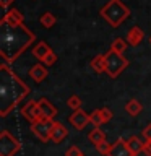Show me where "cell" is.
<instances>
[{
  "label": "cell",
  "instance_id": "7",
  "mask_svg": "<svg viewBox=\"0 0 151 156\" xmlns=\"http://www.w3.org/2000/svg\"><path fill=\"white\" fill-rule=\"evenodd\" d=\"M68 122H70L76 130H83L91 122V115H88L83 109H76V111H73V114L70 117H68Z\"/></svg>",
  "mask_w": 151,
  "mask_h": 156
},
{
  "label": "cell",
  "instance_id": "15",
  "mask_svg": "<svg viewBox=\"0 0 151 156\" xmlns=\"http://www.w3.org/2000/svg\"><path fill=\"white\" fill-rule=\"evenodd\" d=\"M51 51H52V49L47 46V42L39 41V44H36V46L33 47V55L36 57L39 62H42V60H44V57H46Z\"/></svg>",
  "mask_w": 151,
  "mask_h": 156
},
{
  "label": "cell",
  "instance_id": "18",
  "mask_svg": "<svg viewBox=\"0 0 151 156\" xmlns=\"http://www.w3.org/2000/svg\"><path fill=\"white\" fill-rule=\"evenodd\" d=\"M127 145H128V148L132 150L133 156L140 154L141 151H143V141H141L138 136H130V138L127 140Z\"/></svg>",
  "mask_w": 151,
  "mask_h": 156
},
{
  "label": "cell",
  "instance_id": "23",
  "mask_svg": "<svg viewBox=\"0 0 151 156\" xmlns=\"http://www.w3.org/2000/svg\"><path fill=\"white\" fill-rule=\"evenodd\" d=\"M91 124L94 125V127H101L102 124H104V120H102V117H101L99 109H96V111L91 112Z\"/></svg>",
  "mask_w": 151,
  "mask_h": 156
},
{
  "label": "cell",
  "instance_id": "22",
  "mask_svg": "<svg viewBox=\"0 0 151 156\" xmlns=\"http://www.w3.org/2000/svg\"><path fill=\"white\" fill-rule=\"evenodd\" d=\"M81 99L78 98V94H72L70 98L67 99V106L70 107V109H73V111H76V109H81Z\"/></svg>",
  "mask_w": 151,
  "mask_h": 156
},
{
  "label": "cell",
  "instance_id": "3",
  "mask_svg": "<svg viewBox=\"0 0 151 156\" xmlns=\"http://www.w3.org/2000/svg\"><path fill=\"white\" fill-rule=\"evenodd\" d=\"M99 15L111 24L112 28H119L130 16L128 7H125L120 0H111L99 10Z\"/></svg>",
  "mask_w": 151,
  "mask_h": 156
},
{
  "label": "cell",
  "instance_id": "8",
  "mask_svg": "<svg viewBox=\"0 0 151 156\" xmlns=\"http://www.w3.org/2000/svg\"><path fill=\"white\" fill-rule=\"evenodd\" d=\"M21 115L26 119L28 122H34L37 120L41 115V111H39V106H37V101H28L26 104L21 107Z\"/></svg>",
  "mask_w": 151,
  "mask_h": 156
},
{
  "label": "cell",
  "instance_id": "16",
  "mask_svg": "<svg viewBox=\"0 0 151 156\" xmlns=\"http://www.w3.org/2000/svg\"><path fill=\"white\" fill-rule=\"evenodd\" d=\"M90 67L96 73H104L106 72V54H99L90 62Z\"/></svg>",
  "mask_w": 151,
  "mask_h": 156
},
{
  "label": "cell",
  "instance_id": "9",
  "mask_svg": "<svg viewBox=\"0 0 151 156\" xmlns=\"http://www.w3.org/2000/svg\"><path fill=\"white\" fill-rule=\"evenodd\" d=\"M107 156H133V153H132V150L127 145V140L119 138L112 143V148Z\"/></svg>",
  "mask_w": 151,
  "mask_h": 156
},
{
  "label": "cell",
  "instance_id": "19",
  "mask_svg": "<svg viewBox=\"0 0 151 156\" xmlns=\"http://www.w3.org/2000/svg\"><path fill=\"white\" fill-rule=\"evenodd\" d=\"M39 23L42 24V28L51 29L54 24L57 23V18H55V15H52L51 12H46V13L41 15V18H39Z\"/></svg>",
  "mask_w": 151,
  "mask_h": 156
},
{
  "label": "cell",
  "instance_id": "11",
  "mask_svg": "<svg viewBox=\"0 0 151 156\" xmlns=\"http://www.w3.org/2000/svg\"><path fill=\"white\" fill-rule=\"evenodd\" d=\"M37 106H39V111H41V115L42 117H47V119H54L57 115V107L52 104L49 99L46 98H41L37 101Z\"/></svg>",
  "mask_w": 151,
  "mask_h": 156
},
{
  "label": "cell",
  "instance_id": "10",
  "mask_svg": "<svg viewBox=\"0 0 151 156\" xmlns=\"http://www.w3.org/2000/svg\"><path fill=\"white\" fill-rule=\"evenodd\" d=\"M0 24H10V26H18V24H23V15L19 10H8L7 13L3 15V18L0 20Z\"/></svg>",
  "mask_w": 151,
  "mask_h": 156
},
{
  "label": "cell",
  "instance_id": "17",
  "mask_svg": "<svg viewBox=\"0 0 151 156\" xmlns=\"http://www.w3.org/2000/svg\"><path fill=\"white\" fill-rule=\"evenodd\" d=\"M88 140H90L91 143L96 146V145L102 143V141H106V133L99 129V127H94V129L88 133Z\"/></svg>",
  "mask_w": 151,
  "mask_h": 156
},
{
  "label": "cell",
  "instance_id": "32",
  "mask_svg": "<svg viewBox=\"0 0 151 156\" xmlns=\"http://www.w3.org/2000/svg\"><path fill=\"white\" fill-rule=\"evenodd\" d=\"M149 44H151V36H149Z\"/></svg>",
  "mask_w": 151,
  "mask_h": 156
},
{
  "label": "cell",
  "instance_id": "27",
  "mask_svg": "<svg viewBox=\"0 0 151 156\" xmlns=\"http://www.w3.org/2000/svg\"><path fill=\"white\" fill-rule=\"evenodd\" d=\"M81 154V150L78 148V146H70V148H68L67 151H65V156H80Z\"/></svg>",
  "mask_w": 151,
  "mask_h": 156
},
{
  "label": "cell",
  "instance_id": "28",
  "mask_svg": "<svg viewBox=\"0 0 151 156\" xmlns=\"http://www.w3.org/2000/svg\"><path fill=\"white\" fill-rule=\"evenodd\" d=\"M143 153L146 156H151V140H146L143 143Z\"/></svg>",
  "mask_w": 151,
  "mask_h": 156
},
{
  "label": "cell",
  "instance_id": "30",
  "mask_svg": "<svg viewBox=\"0 0 151 156\" xmlns=\"http://www.w3.org/2000/svg\"><path fill=\"white\" fill-rule=\"evenodd\" d=\"M15 0H0V7L2 8H8L10 5H13Z\"/></svg>",
  "mask_w": 151,
  "mask_h": 156
},
{
  "label": "cell",
  "instance_id": "21",
  "mask_svg": "<svg viewBox=\"0 0 151 156\" xmlns=\"http://www.w3.org/2000/svg\"><path fill=\"white\" fill-rule=\"evenodd\" d=\"M127 46H128L127 39H122V37H115L114 41L111 42V49H112V51H115V52H119V54H124Z\"/></svg>",
  "mask_w": 151,
  "mask_h": 156
},
{
  "label": "cell",
  "instance_id": "25",
  "mask_svg": "<svg viewBox=\"0 0 151 156\" xmlns=\"http://www.w3.org/2000/svg\"><path fill=\"white\" fill-rule=\"evenodd\" d=\"M111 148H112V143H107V141H102V143H99V145H96V150L99 151L101 154H109V151H111Z\"/></svg>",
  "mask_w": 151,
  "mask_h": 156
},
{
  "label": "cell",
  "instance_id": "20",
  "mask_svg": "<svg viewBox=\"0 0 151 156\" xmlns=\"http://www.w3.org/2000/svg\"><path fill=\"white\" fill-rule=\"evenodd\" d=\"M141 109H143V106L140 104V101H136V99H130L128 102L125 104V111H127V114H130V115H138Z\"/></svg>",
  "mask_w": 151,
  "mask_h": 156
},
{
  "label": "cell",
  "instance_id": "13",
  "mask_svg": "<svg viewBox=\"0 0 151 156\" xmlns=\"http://www.w3.org/2000/svg\"><path fill=\"white\" fill-rule=\"evenodd\" d=\"M68 135V129L60 122H55L54 124V129H52V135H51V140L54 143H60L62 140H65Z\"/></svg>",
  "mask_w": 151,
  "mask_h": 156
},
{
  "label": "cell",
  "instance_id": "12",
  "mask_svg": "<svg viewBox=\"0 0 151 156\" xmlns=\"http://www.w3.org/2000/svg\"><path fill=\"white\" fill-rule=\"evenodd\" d=\"M143 37H145V33H143V29H141L140 26L130 28L128 33H127V42H128L132 47L140 46V44L143 42Z\"/></svg>",
  "mask_w": 151,
  "mask_h": 156
},
{
  "label": "cell",
  "instance_id": "26",
  "mask_svg": "<svg viewBox=\"0 0 151 156\" xmlns=\"http://www.w3.org/2000/svg\"><path fill=\"white\" fill-rule=\"evenodd\" d=\"M99 112H101V117H102V120H104V124L112 119V111L109 109V107H101Z\"/></svg>",
  "mask_w": 151,
  "mask_h": 156
},
{
  "label": "cell",
  "instance_id": "29",
  "mask_svg": "<svg viewBox=\"0 0 151 156\" xmlns=\"http://www.w3.org/2000/svg\"><path fill=\"white\" fill-rule=\"evenodd\" d=\"M143 136H145V140H151V124H148V125L145 127Z\"/></svg>",
  "mask_w": 151,
  "mask_h": 156
},
{
  "label": "cell",
  "instance_id": "24",
  "mask_svg": "<svg viewBox=\"0 0 151 156\" xmlns=\"http://www.w3.org/2000/svg\"><path fill=\"white\" fill-rule=\"evenodd\" d=\"M55 62H57V54L54 52V51H51V52H49L47 55L44 57V60H42V63H44L46 67H52Z\"/></svg>",
  "mask_w": 151,
  "mask_h": 156
},
{
  "label": "cell",
  "instance_id": "6",
  "mask_svg": "<svg viewBox=\"0 0 151 156\" xmlns=\"http://www.w3.org/2000/svg\"><path fill=\"white\" fill-rule=\"evenodd\" d=\"M21 150V143L10 132H0V156H15Z\"/></svg>",
  "mask_w": 151,
  "mask_h": 156
},
{
  "label": "cell",
  "instance_id": "14",
  "mask_svg": "<svg viewBox=\"0 0 151 156\" xmlns=\"http://www.w3.org/2000/svg\"><path fill=\"white\" fill-rule=\"evenodd\" d=\"M29 76L33 78L36 83H41L47 78V68L44 63H37V65H33L31 70H29Z\"/></svg>",
  "mask_w": 151,
  "mask_h": 156
},
{
  "label": "cell",
  "instance_id": "2",
  "mask_svg": "<svg viewBox=\"0 0 151 156\" xmlns=\"http://www.w3.org/2000/svg\"><path fill=\"white\" fill-rule=\"evenodd\" d=\"M0 55L5 62H15L26 49L36 41L33 31L24 26H10V24H0Z\"/></svg>",
  "mask_w": 151,
  "mask_h": 156
},
{
  "label": "cell",
  "instance_id": "1",
  "mask_svg": "<svg viewBox=\"0 0 151 156\" xmlns=\"http://www.w3.org/2000/svg\"><path fill=\"white\" fill-rule=\"evenodd\" d=\"M28 94L29 86L3 60L0 65V117H7Z\"/></svg>",
  "mask_w": 151,
  "mask_h": 156
},
{
  "label": "cell",
  "instance_id": "4",
  "mask_svg": "<svg viewBox=\"0 0 151 156\" xmlns=\"http://www.w3.org/2000/svg\"><path fill=\"white\" fill-rule=\"evenodd\" d=\"M127 67H128V60L122 54L112 51V49L106 52V73L111 78H117Z\"/></svg>",
  "mask_w": 151,
  "mask_h": 156
},
{
  "label": "cell",
  "instance_id": "5",
  "mask_svg": "<svg viewBox=\"0 0 151 156\" xmlns=\"http://www.w3.org/2000/svg\"><path fill=\"white\" fill-rule=\"evenodd\" d=\"M54 124L55 120L54 119H47V117H39L37 120L31 122V132L37 136L41 141H49L51 140V135H52V129H54Z\"/></svg>",
  "mask_w": 151,
  "mask_h": 156
},
{
  "label": "cell",
  "instance_id": "31",
  "mask_svg": "<svg viewBox=\"0 0 151 156\" xmlns=\"http://www.w3.org/2000/svg\"><path fill=\"white\" fill-rule=\"evenodd\" d=\"M80 156H86V154H83V153H81V154H80Z\"/></svg>",
  "mask_w": 151,
  "mask_h": 156
}]
</instances>
